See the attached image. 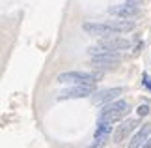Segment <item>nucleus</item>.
I'll return each instance as SVG.
<instances>
[{
  "label": "nucleus",
  "instance_id": "f257e3e1",
  "mask_svg": "<svg viewBox=\"0 0 151 148\" xmlns=\"http://www.w3.org/2000/svg\"><path fill=\"white\" fill-rule=\"evenodd\" d=\"M103 77L101 71H65L58 75V82L62 85H95Z\"/></svg>",
  "mask_w": 151,
  "mask_h": 148
},
{
  "label": "nucleus",
  "instance_id": "f03ea898",
  "mask_svg": "<svg viewBox=\"0 0 151 148\" xmlns=\"http://www.w3.org/2000/svg\"><path fill=\"white\" fill-rule=\"evenodd\" d=\"M129 47H131V41L129 39L108 36V38H104L103 41H99L97 45H91L90 49H88V52H90L91 56H95V55L104 52V51H123V49H129Z\"/></svg>",
  "mask_w": 151,
  "mask_h": 148
},
{
  "label": "nucleus",
  "instance_id": "7ed1b4c3",
  "mask_svg": "<svg viewBox=\"0 0 151 148\" xmlns=\"http://www.w3.org/2000/svg\"><path fill=\"white\" fill-rule=\"evenodd\" d=\"M129 112V103L123 99H116V101L104 105V109L101 111L99 120H106V122H116L119 118H123Z\"/></svg>",
  "mask_w": 151,
  "mask_h": 148
},
{
  "label": "nucleus",
  "instance_id": "20e7f679",
  "mask_svg": "<svg viewBox=\"0 0 151 148\" xmlns=\"http://www.w3.org/2000/svg\"><path fill=\"white\" fill-rule=\"evenodd\" d=\"M121 62V55L118 51H104L101 55H95L91 56V64H93V68H114L118 66Z\"/></svg>",
  "mask_w": 151,
  "mask_h": 148
},
{
  "label": "nucleus",
  "instance_id": "39448f33",
  "mask_svg": "<svg viewBox=\"0 0 151 148\" xmlns=\"http://www.w3.org/2000/svg\"><path fill=\"white\" fill-rule=\"evenodd\" d=\"M95 92V85H77L73 88L60 92L58 99H78V98H88Z\"/></svg>",
  "mask_w": 151,
  "mask_h": 148
},
{
  "label": "nucleus",
  "instance_id": "423d86ee",
  "mask_svg": "<svg viewBox=\"0 0 151 148\" xmlns=\"http://www.w3.org/2000/svg\"><path fill=\"white\" fill-rule=\"evenodd\" d=\"M82 30L86 34H90V36H114V30L108 26V23H84L82 25Z\"/></svg>",
  "mask_w": 151,
  "mask_h": 148
},
{
  "label": "nucleus",
  "instance_id": "0eeeda50",
  "mask_svg": "<svg viewBox=\"0 0 151 148\" xmlns=\"http://www.w3.org/2000/svg\"><path fill=\"white\" fill-rule=\"evenodd\" d=\"M108 13L110 15H116V17H121V19H131V17H136L140 11H138L136 6H131V4H116V6H110L108 8Z\"/></svg>",
  "mask_w": 151,
  "mask_h": 148
},
{
  "label": "nucleus",
  "instance_id": "6e6552de",
  "mask_svg": "<svg viewBox=\"0 0 151 148\" xmlns=\"http://www.w3.org/2000/svg\"><path fill=\"white\" fill-rule=\"evenodd\" d=\"M136 126H138L136 120H123L118 128H116V131L112 135V141H114V143H121V141H125L131 135V131L136 129Z\"/></svg>",
  "mask_w": 151,
  "mask_h": 148
},
{
  "label": "nucleus",
  "instance_id": "1a4fd4ad",
  "mask_svg": "<svg viewBox=\"0 0 151 148\" xmlns=\"http://www.w3.org/2000/svg\"><path fill=\"white\" fill-rule=\"evenodd\" d=\"M151 135V124H144V126L138 129V133L132 137V141L129 143V148H142L146 144V141Z\"/></svg>",
  "mask_w": 151,
  "mask_h": 148
},
{
  "label": "nucleus",
  "instance_id": "9d476101",
  "mask_svg": "<svg viewBox=\"0 0 151 148\" xmlns=\"http://www.w3.org/2000/svg\"><path fill=\"white\" fill-rule=\"evenodd\" d=\"M121 88H108V90H103L99 94H95L93 96V103L95 105H101V103H106V101H112L116 99L118 96H121Z\"/></svg>",
  "mask_w": 151,
  "mask_h": 148
},
{
  "label": "nucleus",
  "instance_id": "9b49d317",
  "mask_svg": "<svg viewBox=\"0 0 151 148\" xmlns=\"http://www.w3.org/2000/svg\"><path fill=\"white\" fill-rule=\"evenodd\" d=\"M106 23H108V26L112 28L116 34L134 30V23H131V21H106Z\"/></svg>",
  "mask_w": 151,
  "mask_h": 148
},
{
  "label": "nucleus",
  "instance_id": "f8f14e48",
  "mask_svg": "<svg viewBox=\"0 0 151 148\" xmlns=\"http://www.w3.org/2000/svg\"><path fill=\"white\" fill-rule=\"evenodd\" d=\"M112 124H114V122L99 120V126H97L95 133H93V139H103V137H108V135L112 133Z\"/></svg>",
  "mask_w": 151,
  "mask_h": 148
},
{
  "label": "nucleus",
  "instance_id": "ddd939ff",
  "mask_svg": "<svg viewBox=\"0 0 151 148\" xmlns=\"http://www.w3.org/2000/svg\"><path fill=\"white\" fill-rule=\"evenodd\" d=\"M106 141H108V137H103V139H95V143L91 144L90 148H104V144H106Z\"/></svg>",
  "mask_w": 151,
  "mask_h": 148
},
{
  "label": "nucleus",
  "instance_id": "4468645a",
  "mask_svg": "<svg viewBox=\"0 0 151 148\" xmlns=\"http://www.w3.org/2000/svg\"><path fill=\"white\" fill-rule=\"evenodd\" d=\"M138 112V116H147L149 114V105H140V107L136 109Z\"/></svg>",
  "mask_w": 151,
  "mask_h": 148
},
{
  "label": "nucleus",
  "instance_id": "2eb2a0df",
  "mask_svg": "<svg viewBox=\"0 0 151 148\" xmlns=\"http://www.w3.org/2000/svg\"><path fill=\"white\" fill-rule=\"evenodd\" d=\"M142 79H144V85H146L149 90H151V77H149V73H144V75H142Z\"/></svg>",
  "mask_w": 151,
  "mask_h": 148
},
{
  "label": "nucleus",
  "instance_id": "dca6fc26",
  "mask_svg": "<svg viewBox=\"0 0 151 148\" xmlns=\"http://www.w3.org/2000/svg\"><path fill=\"white\" fill-rule=\"evenodd\" d=\"M127 4H131V6H136V4H140V0H127Z\"/></svg>",
  "mask_w": 151,
  "mask_h": 148
},
{
  "label": "nucleus",
  "instance_id": "f3484780",
  "mask_svg": "<svg viewBox=\"0 0 151 148\" xmlns=\"http://www.w3.org/2000/svg\"><path fill=\"white\" fill-rule=\"evenodd\" d=\"M142 148H151V139H147V141H146V144H144Z\"/></svg>",
  "mask_w": 151,
  "mask_h": 148
}]
</instances>
